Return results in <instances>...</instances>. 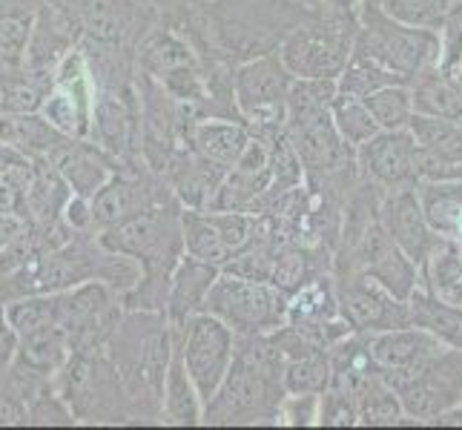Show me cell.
Here are the masks:
<instances>
[{
	"label": "cell",
	"mask_w": 462,
	"mask_h": 430,
	"mask_svg": "<svg viewBox=\"0 0 462 430\" xmlns=\"http://www.w3.org/2000/svg\"><path fill=\"white\" fill-rule=\"evenodd\" d=\"M459 250H462V244H459Z\"/></svg>",
	"instance_id": "cell-52"
},
{
	"label": "cell",
	"mask_w": 462,
	"mask_h": 430,
	"mask_svg": "<svg viewBox=\"0 0 462 430\" xmlns=\"http://www.w3.org/2000/svg\"><path fill=\"white\" fill-rule=\"evenodd\" d=\"M457 84L462 87V67H459V72H457Z\"/></svg>",
	"instance_id": "cell-50"
},
{
	"label": "cell",
	"mask_w": 462,
	"mask_h": 430,
	"mask_svg": "<svg viewBox=\"0 0 462 430\" xmlns=\"http://www.w3.org/2000/svg\"><path fill=\"white\" fill-rule=\"evenodd\" d=\"M43 4L46 0H0V89L4 95L26 84V50Z\"/></svg>",
	"instance_id": "cell-24"
},
{
	"label": "cell",
	"mask_w": 462,
	"mask_h": 430,
	"mask_svg": "<svg viewBox=\"0 0 462 430\" xmlns=\"http://www.w3.org/2000/svg\"><path fill=\"white\" fill-rule=\"evenodd\" d=\"M337 92L333 78H296L291 87L284 135L305 167V178H322L356 167V150L347 147L333 124Z\"/></svg>",
	"instance_id": "cell-5"
},
{
	"label": "cell",
	"mask_w": 462,
	"mask_h": 430,
	"mask_svg": "<svg viewBox=\"0 0 462 430\" xmlns=\"http://www.w3.org/2000/svg\"><path fill=\"white\" fill-rule=\"evenodd\" d=\"M354 55L374 60L376 67L400 75L402 81L411 84V78L425 63L439 58V32L402 23L391 18L374 0H365Z\"/></svg>",
	"instance_id": "cell-7"
},
{
	"label": "cell",
	"mask_w": 462,
	"mask_h": 430,
	"mask_svg": "<svg viewBox=\"0 0 462 430\" xmlns=\"http://www.w3.org/2000/svg\"><path fill=\"white\" fill-rule=\"evenodd\" d=\"M319 6H322V9H330V12H337V14H345V18L359 21V18H362L365 0H319Z\"/></svg>",
	"instance_id": "cell-47"
},
{
	"label": "cell",
	"mask_w": 462,
	"mask_h": 430,
	"mask_svg": "<svg viewBox=\"0 0 462 430\" xmlns=\"http://www.w3.org/2000/svg\"><path fill=\"white\" fill-rule=\"evenodd\" d=\"M121 158H113L104 152L98 143H92L89 138H75L69 135L67 141L55 150L50 158V164L69 181L72 193L92 198L98 189L106 184V178L113 175Z\"/></svg>",
	"instance_id": "cell-26"
},
{
	"label": "cell",
	"mask_w": 462,
	"mask_h": 430,
	"mask_svg": "<svg viewBox=\"0 0 462 430\" xmlns=\"http://www.w3.org/2000/svg\"><path fill=\"white\" fill-rule=\"evenodd\" d=\"M359 407V425L365 427H391V425H413L405 416V407L400 393L391 388V381L385 379V373H379L376 379H371L365 390L356 399Z\"/></svg>",
	"instance_id": "cell-37"
},
{
	"label": "cell",
	"mask_w": 462,
	"mask_h": 430,
	"mask_svg": "<svg viewBox=\"0 0 462 430\" xmlns=\"http://www.w3.org/2000/svg\"><path fill=\"white\" fill-rule=\"evenodd\" d=\"M218 273H221V267L199 261V259L187 256V252H184L181 264L175 267V276H172V284H170V296H167L170 325H184L187 318H193V316H199L204 310L207 293H210V287L216 284Z\"/></svg>",
	"instance_id": "cell-30"
},
{
	"label": "cell",
	"mask_w": 462,
	"mask_h": 430,
	"mask_svg": "<svg viewBox=\"0 0 462 430\" xmlns=\"http://www.w3.org/2000/svg\"><path fill=\"white\" fill-rule=\"evenodd\" d=\"M150 4L158 9V18L172 21V18H179L181 12H187L193 4H199V0H150Z\"/></svg>",
	"instance_id": "cell-48"
},
{
	"label": "cell",
	"mask_w": 462,
	"mask_h": 430,
	"mask_svg": "<svg viewBox=\"0 0 462 430\" xmlns=\"http://www.w3.org/2000/svg\"><path fill=\"white\" fill-rule=\"evenodd\" d=\"M78 41H81V32L72 26V21L52 4V0H46L35 21V32H32V38H29L26 63H23L26 84L38 87L46 98L60 63L67 60L72 50H78Z\"/></svg>",
	"instance_id": "cell-20"
},
{
	"label": "cell",
	"mask_w": 462,
	"mask_h": 430,
	"mask_svg": "<svg viewBox=\"0 0 462 430\" xmlns=\"http://www.w3.org/2000/svg\"><path fill=\"white\" fill-rule=\"evenodd\" d=\"M184 206L172 198L162 206L141 213L118 227H109L101 235L104 247L124 252L141 264V281L126 290L124 310H158L167 313V296L175 276V267L184 259Z\"/></svg>",
	"instance_id": "cell-3"
},
{
	"label": "cell",
	"mask_w": 462,
	"mask_h": 430,
	"mask_svg": "<svg viewBox=\"0 0 462 430\" xmlns=\"http://www.w3.org/2000/svg\"><path fill=\"white\" fill-rule=\"evenodd\" d=\"M81 38L138 50L147 32L162 21L150 0H52Z\"/></svg>",
	"instance_id": "cell-14"
},
{
	"label": "cell",
	"mask_w": 462,
	"mask_h": 430,
	"mask_svg": "<svg viewBox=\"0 0 462 430\" xmlns=\"http://www.w3.org/2000/svg\"><path fill=\"white\" fill-rule=\"evenodd\" d=\"M374 4L382 6L391 18L402 21V23L439 32L445 14H448V9L457 4V0H374Z\"/></svg>",
	"instance_id": "cell-41"
},
{
	"label": "cell",
	"mask_w": 462,
	"mask_h": 430,
	"mask_svg": "<svg viewBox=\"0 0 462 430\" xmlns=\"http://www.w3.org/2000/svg\"><path fill=\"white\" fill-rule=\"evenodd\" d=\"M0 113H6V106H4V89H0Z\"/></svg>",
	"instance_id": "cell-49"
},
{
	"label": "cell",
	"mask_w": 462,
	"mask_h": 430,
	"mask_svg": "<svg viewBox=\"0 0 462 430\" xmlns=\"http://www.w3.org/2000/svg\"><path fill=\"white\" fill-rule=\"evenodd\" d=\"M55 390L69 405L75 422L84 425H130V405L121 388L116 364L106 350L72 353L55 376Z\"/></svg>",
	"instance_id": "cell-8"
},
{
	"label": "cell",
	"mask_w": 462,
	"mask_h": 430,
	"mask_svg": "<svg viewBox=\"0 0 462 430\" xmlns=\"http://www.w3.org/2000/svg\"><path fill=\"white\" fill-rule=\"evenodd\" d=\"M333 124H337L339 135L345 138L347 147L359 150L365 141H371L382 126L371 115V109L365 106V101L356 98H345L337 92V101H333Z\"/></svg>",
	"instance_id": "cell-39"
},
{
	"label": "cell",
	"mask_w": 462,
	"mask_h": 430,
	"mask_svg": "<svg viewBox=\"0 0 462 430\" xmlns=\"http://www.w3.org/2000/svg\"><path fill=\"white\" fill-rule=\"evenodd\" d=\"M342 273H365L374 281H379L388 293L396 298L408 301L411 293L417 290L422 273L420 267L413 264L405 250L393 242L385 233L382 221H374L359 242L354 247H339L333 250V276Z\"/></svg>",
	"instance_id": "cell-13"
},
{
	"label": "cell",
	"mask_w": 462,
	"mask_h": 430,
	"mask_svg": "<svg viewBox=\"0 0 462 430\" xmlns=\"http://www.w3.org/2000/svg\"><path fill=\"white\" fill-rule=\"evenodd\" d=\"M181 227H184V252L199 261L225 267L233 252L221 238L210 210H184L181 213Z\"/></svg>",
	"instance_id": "cell-36"
},
{
	"label": "cell",
	"mask_w": 462,
	"mask_h": 430,
	"mask_svg": "<svg viewBox=\"0 0 462 430\" xmlns=\"http://www.w3.org/2000/svg\"><path fill=\"white\" fill-rule=\"evenodd\" d=\"M425 152L408 130H379L371 141L356 150V167L365 181L379 187L382 193L408 189L422 181Z\"/></svg>",
	"instance_id": "cell-17"
},
{
	"label": "cell",
	"mask_w": 462,
	"mask_h": 430,
	"mask_svg": "<svg viewBox=\"0 0 462 430\" xmlns=\"http://www.w3.org/2000/svg\"><path fill=\"white\" fill-rule=\"evenodd\" d=\"M411 98H413V113L431 115V118H462V87L454 78L439 69V63L431 60L411 78Z\"/></svg>",
	"instance_id": "cell-31"
},
{
	"label": "cell",
	"mask_w": 462,
	"mask_h": 430,
	"mask_svg": "<svg viewBox=\"0 0 462 430\" xmlns=\"http://www.w3.org/2000/svg\"><path fill=\"white\" fill-rule=\"evenodd\" d=\"M201 413L204 402L181 353V327L172 325V356L164 379V425L193 427L201 425Z\"/></svg>",
	"instance_id": "cell-29"
},
{
	"label": "cell",
	"mask_w": 462,
	"mask_h": 430,
	"mask_svg": "<svg viewBox=\"0 0 462 430\" xmlns=\"http://www.w3.org/2000/svg\"><path fill=\"white\" fill-rule=\"evenodd\" d=\"M337 281L339 313L354 333H382L411 325L408 301L388 293L379 281L365 273H342Z\"/></svg>",
	"instance_id": "cell-18"
},
{
	"label": "cell",
	"mask_w": 462,
	"mask_h": 430,
	"mask_svg": "<svg viewBox=\"0 0 462 430\" xmlns=\"http://www.w3.org/2000/svg\"><path fill=\"white\" fill-rule=\"evenodd\" d=\"M135 67L155 78L172 98L196 109L199 121L210 118V92L196 46L179 26L158 21L135 50Z\"/></svg>",
	"instance_id": "cell-6"
},
{
	"label": "cell",
	"mask_w": 462,
	"mask_h": 430,
	"mask_svg": "<svg viewBox=\"0 0 462 430\" xmlns=\"http://www.w3.org/2000/svg\"><path fill=\"white\" fill-rule=\"evenodd\" d=\"M445 347L448 344L442 339H437L434 333H428L425 327H417V325L371 333V353L385 376L408 373L413 368H420L422 361L437 356Z\"/></svg>",
	"instance_id": "cell-27"
},
{
	"label": "cell",
	"mask_w": 462,
	"mask_h": 430,
	"mask_svg": "<svg viewBox=\"0 0 462 430\" xmlns=\"http://www.w3.org/2000/svg\"><path fill=\"white\" fill-rule=\"evenodd\" d=\"M18 347H21V333L14 330V325L9 322L6 307L0 305V373H4L9 364L18 356Z\"/></svg>",
	"instance_id": "cell-44"
},
{
	"label": "cell",
	"mask_w": 462,
	"mask_h": 430,
	"mask_svg": "<svg viewBox=\"0 0 462 430\" xmlns=\"http://www.w3.org/2000/svg\"><path fill=\"white\" fill-rule=\"evenodd\" d=\"M400 393L413 425H434L445 410L462 405V347H445L408 373L385 376Z\"/></svg>",
	"instance_id": "cell-12"
},
{
	"label": "cell",
	"mask_w": 462,
	"mask_h": 430,
	"mask_svg": "<svg viewBox=\"0 0 462 430\" xmlns=\"http://www.w3.org/2000/svg\"><path fill=\"white\" fill-rule=\"evenodd\" d=\"M172 198L167 175L155 172L141 155L121 158L106 184L92 196V227L104 233Z\"/></svg>",
	"instance_id": "cell-11"
},
{
	"label": "cell",
	"mask_w": 462,
	"mask_h": 430,
	"mask_svg": "<svg viewBox=\"0 0 462 430\" xmlns=\"http://www.w3.org/2000/svg\"><path fill=\"white\" fill-rule=\"evenodd\" d=\"M288 301L291 296L276 284L242 279L221 270L201 313L221 318L236 336H259L288 322Z\"/></svg>",
	"instance_id": "cell-10"
},
{
	"label": "cell",
	"mask_w": 462,
	"mask_h": 430,
	"mask_svg": "<svg viewBox=\"0 0 462 430\" xmlns=\"http://www.w3.org/2000/svg\"><path fill=\"white\" fill-rule=\"evenodd\" d=\"M26 227V221L18 215H0V252H4L14 238H18Z\"/></svg>",
	"instance_id": "cell-46"
},
{
	"label": "cell",
	"mask_w": 462,
	"mask_h": 430,
	"mask_svg": "<svg viewBox=\"0 0 462 430\" xmlns=\"http://www.w3.org/2000/svg\"><path fill=\"white\" fill-rule=\"evenodd\" d=\"M313 9L305 0H199L167 23L184 32L201 60L221 58L238 67L279 52Z\"/></svg>",
	"instance_id": "cell-1"
},
{
	"label": "cell",
	"mask_w": 462,
	"mask_h": 430,
	"mask_svg": "<svg viewBox=\"0 0 462 430\" xmlns=\"http://www.w3.org/2000/svg\"><path fill=\"white\" fill-rule=\"evenodd\" d=\"M305 4H310V6H319V0H305Z\"/></svg>",
	"instance_id": "cell-51"
},
{
	"label": "cell",
	"mask_w": 462,
	"mask_h": 430,
	"mask_svg": "<svg viewBox=\"0 0 462 430\" xmlns=\"http://www.w3.org/2000/svg\"><path fill=\"white\" fill-rule=\"evenodd\" d=\"M284 325L296 327L299 333H305L308 339H313L316 344H322L328 350L354 333L339 313L333 273H325L308 281L305 287H299L288 301V322Z\"/></svg>",
	"instance_id": "cell-22"
},
{
	"label": "cell",
	"mask_w": 462,
	"mask_h": 430,
	"mask_svg": "<svg viewBox=\"0 0 462 430\" xmlns=\"http://www.w3.org/2000/svg\"><path fill=\"white\" fill-rule=\"evenodd\" d=\"M422 273V287L434 298L445 301V305L462 310V250L459 244L448 242L442 244L431 259L425 261Z\"/></svg>",
	"instance_id": "cell-35"
},
{
	"label": "cell",
	"mask_w": 462,
	"mask_h": 430,
	"mask_svg": "<svg viewBox=\"0 0 462 430\" xmlns=\"http://www.w3.org/2000/svg\"><path fill=\"white\" fill-rule=\"evenodd\" d=\"M92 101H95V84H92L89 63L81 50H72L67 60L60 63V69L38 113L52 126H58L60 133L87 138L92 124Z\"/></svg>",
	"instance_id": "cell-19"
},
{
	"label": "cell",
	"mask_w": 462,
	"mask_h": 430,
	"mask_svg": "<svg viewBox=\"0 0 462 430\" xmlns=\"http://www.w3.org/2000/svg\"><path fill=\"white\" fill-rule=\"evenodd\" d=\"M411 310V325L425 327L451 347H462V310L445 305V301L434 298L431 293L420 284L408 298Z\"/></svg>",
	"instance_id": "cell-34"
},
{
	"label": "cell",
	"mask_w": 462,
	"mask_h": 430,
	"mask_svg": "<svg viewBox=\"0 0 462 430\" xmlns=\"http://www.w3.org/2000/svg\"><path fill=\"white\" fill-rule=\"evenodd\" d=\"M273 339L284 356V388L288 393H325L333 381L328 347L316 344L291 325L273 330Z\"/></svg>",
	"instance_id": "cell-23"
},
{
	"label": "cell",
	"mask_w": 462,
	"mask_h": 430,
	"mask_svg": "<svg viewBox=\"0 0 462 430\" xmlns=\"http://www.w3.org/2000/svg\"><path fill=\"white\" fill-rule=\"evenodd\" d=\"M106 356L116 364L133 422L164 425V379L172 356V325L167 313L126 310Z\"/></svg>",
	"instance_id": "cell-4"
},
{
	"label": "cell",
	"mask_w": 462,
	"mask_h": 430,
	"mask_svg": "<svg viewBox=\"0 0 462 430\" xmlns=\"http://www.w3.org/2000/svg\"><path fill=\"white\" fill-rule=\"evenodd\" d=\"M319 425L322 427H354L359 425V407L354 396L328 388L319 399Z\"/></svg>",
	"instance_id": "cell-42"
},
{
	"label": "cell",
	"mask_w": 462,
	"mask_h": 430,
	"mask_svg": "<svg viewBox=\"0 0 462 430\" xmlns=\"http://www.w3.org/2000/svg\"><path fill=\"white\" fill-rule=\"evenodd\" d=\"M356 35L359 21L316 6L310 18L301 21L284 38L279 58L296 78H333L337 81L354 55Z\"/></svg>",
	"instance_id": "cell-9"
},
{
	"label": "cell",
	"mask_w": 462,
	"mask_h": 430,
	"mask_svg": "<svg viewBox=\"0 0 462 430\" xmlns=\"http://www.w3.org/2000/svg\"><path fill=\"white\" fill-rule=\"evenodd\" d=\"M417 196L431 227L445 242L462 244V181H431L417 184Z\"/></svg>",
	"instance_id": "cell-33"
},
{
	"label": "cell",
	"mask_w": 462,
	"mask_h": 430,
	"mask_svg": "<svg viewBox=\"0 0 462 430\" xmlns=\"http://www.w3.org/2000/svg\"><path fill=\"white\" fill-rule=\"evenodd\" d=\"M365 106L371 109V115L382 130H405L413 118V98L408 84L385 87L365 98Z\"/></svg>",
	"instance_id": "cell-40"
},
{
	"label": "cell",
	"mask_w": 462,
	"mask_h": 430,
	"mask_svg": "<svg viewBox=\"0 0 462 430\" xmlns=\"http://www.w3.org/2000/svg\"><path fill=\"white\" fill-rule=\"evenodd\" d=\"M379 221H382V227H385V233L405 250V256L420 270L442 244H448L431 227V221H428V215L422 210V201L417 196V187L393 189V193L382 196Z\"/></svg>",
	"instance_id": "cell-21"
},
{
	"label": "cell",
	"mask_w": 462,
	"mask_h": 430,
	"mask_svg": "<svg viewBox=\"0 0 462 430\" xmlns=\"http://www.w3.org/2000/svg\"><path fill=\"white\" fill-rule=\"evenodd\" d=\"M319 399H322V393H288L282 402L279 425H291V427L319 425Z\"/></svg>",
	"instance_id": "cell-43"
},
{
	"label": "cell",
	"mask_w": 462,
	"mask_h": 430,
	"mask_svg": "<svg viewBox=\"0 0 462 430\" xmlns=\"http://www.w3.org/2000/svg\"><path fill=\"white\" fill-rule=\"evenodd\" d=\"M293 81L296 75L284 67L279 52L238 63L233 75L238 113L253 130H284Z\"/></svg>",
	"instance_id": "cell-15"
},
{
	"label": "cell",
	"mask_w": 462,
	"mask_h": 430,
	"mask_svg": "<svg viewBox=\"0 0 462 430\" xmlns=\"http://www.w3.org/2000/svg\"><path fill=\"white\" fill-rule=\"evenodd\" d=\"M164 175L172 187V196L179 198L184 210H210L227 169L207 161V158L199 155L189 143H184V147L172 155Z\"/></svg>",
	"instance_id": "cell-25"
},
{
	"label": "cell",
	"mask_w": 462,
	"mask_h": 430,
	"mask_svg": "<svg viewBox=\"0 0 462 430\" xmlns=\"http://www.w3.org/2000/svg\"><path fill=\"white\" fill-rule=\"evenodd\" d=\"M284 396V356L273 333L236 336L233 364L216 396L204 405L201 425H279Z\"/></svg>",
	"instance_id": "cell-2"
},
{
	"label": "cell",
	"mask_w": 462,
	"mask_h": 430,
	"mask_svg": "<svg viewBox=\"0 0 462 430\" xmlns=\"http://www.w3.org/2000/svg\"><path fill=\"white\" fill-rule=\"evenodd\" d=\"M69 356H72V347H69L67 330L60 325H46L32 333H23L14 364L41 379H55L63 364L69 361Z\"/></svg>",
	"instance_id": "cell-32"
},
{
	"label": "cell",
	"mask_w": 462,
	"mask_h": 430,
	"mask_svg": "<svg viewBox=\"0 0 462 430\" xmlns=\"http://www.w3.org/2000/svg\"><path fill=\"white\" fill-rule=\"evenodd\" d=\"M253 133L247 121L236 118H201L187 130V143L207 161L230 169L247 150Z\"/></svg>",
	"instance_id": "cell-28"
},
{
	"label": "cell",
	"mask_w": 462,
	"mask_h": 430,
	"mask_svg": "<svg viewBox=\"0 0 462 430\" xmlns=\"http://www.w3.org/2000/svg\"><path fill=\"white\" fill-rule=\"evenodd\" d=\"M393 84H408V81H402L400 75L382 69L374 60L359 58V55H350V63L337 78L339 95H345V98H356V101H365L368 95L385 89V87H393Z\"/></svg>",
	"instance_id": "cell-38"
},
{
	"label": "cell",
	"mask_w": 462,
	"mask_h": 430,
	"mask_svg": "<svg viewBox=\"0 0 462 430\" xmlns=\"http://www.w3.org/2000/svg\"><path fill=\"white\" fill-rule=\"evenodd\" d=\"M63 221L72 230H95L92 227V198L72 193V198L67 201V210H63Z\"/></svg>",
	"instance_id": "cell-45"
},
{
	"label": "cell",
	"mask_w": 462,
	"mask_h": 430,
	"mask_svg": "<svg viewBox=\"0 0 462 430\" xmlns=\"http://www.w3.org/2000/svg\"><path fill=\"white\" fill-rule=\"evenodd\" d=\"M181 327V353L189 376H193L201 402L207 405L216 396L218 385L225 381L233 353H236V333L210 313H199L187 318Z\"/></svg>",
	"instance_id": "cell-16"
}]
</instances>
